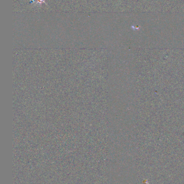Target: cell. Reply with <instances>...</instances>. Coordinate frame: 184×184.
<instances>
[{"label":"cell","mask_w":184,"mask_h":184,"mask_svg":"<svg viewBox=\"0 0 184 184\" xmlns=\"http://www.w3.org/2000/svg\"><path fill=\"white\" fill-rule=\"evenodd\" d=\"M45 2V0H36V3H42Z\"/></svg>","instance_id":"6da1fadb"}]
</instances>
